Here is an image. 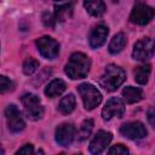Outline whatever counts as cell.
Listing matches in <instances>:
<instances>
[{"mask_svg":"<svg viewBox=\"0 0 155 155\" xmlns=\"http://www.w3.org/2000/svg\"><path fill=\"white\" fill-rule=\"evenodd\" d=\"M90 68H91L90 58L81 52H75L70 56L68 63L65 64L64 71L70 79L78 80L86 78L90 71Z\"/></svg>","mask_w":155,"mask_h":155,"instance_id":"1","label":"cell"},{"mask_svg":"<svg viewBox=\"0 0 155 155\" xmlns=\"http://www.w3.org/2000/svg\"><path fill=\"white\" fill-rule=\"evenodd\" d=\"M125 80H126L125 70L115 64H109L107 65L103 75L101 76L99 84L108 92H113L116 91L117 87H120Z\"/></svg>","mask_w":155,"mask_h":155,"instance_id":"2","label":"cell"},{"mask_svg":"<svg viewBox=\"0 0 155 155\" xmlns=\"http://www.w3.org/2000/svg\"><path fill=\"white\" fill-rule=\"evenodd\" d=\"M78 92L82 99L86 110H93L102 102V93L91 84H81L78 86Z\"/></svg>","mask_w":155,"mask_h":155,"instance_id":"3","label":"cell"},{"mask_svg":"<svg viewBox=\"0 0 155 155\" xmlns=\"http://www.w3.org/2000/svg\"><path fill=\"white\" fill-rule=\"evenodd\" d=\"M21 102L24 107V111L28 119L33 121H38L44 116V108L40 104V99L36 94L25 93L21 98Z\"/></svg>","mask_w":155,"mask_h":155,"instance_id":"4","label":"cell"},{"mask_svg":"<svg viewBox=\"0 0 155 155\" xmlns=\"http://www.w3.org/2000/svg\"><path fill=\"white\" fill-rule=\"evenodd\" d=\"M5 117L7 121V127L12 133L21 132L25 127V121L22 116V113L15 104H10L5 110Z\"/></svg>","mask_w":155,"mask_h":155,"instance_id":"5","label":"cell"},{"mask_svg":"<svg viewBox=\"0 0 155 155\" xmlns=\"http://www.w3.org/2000/svg\"><path fill=\"white\" fill-rule=\"evenodd\" d=\"M35 44L40 54L46 59H54L59 53V44L51 36H41Z\"/></svg>","mask_w":155,"mask_h":155,"instance_id":"6","label":"cell"},{"mask_svg":"<svg viewBox=\"0 0 155 155\" xmlns=\"http://www.w3.org/2000/svg\"><path fill=\"white\" fill-rule=\"evenodd\" d=\"M154 54V41L150 38H144L138 40L134 46H133V51H132V57L137 61H142L145 62L148 59H150Z\"/></svg>","mask_w":155,"mask_h":155,"instance_id":"7","label":"cell"},{"mask_svg":"<svg viewBox=\"0 0 155 155\" xmlns=\"http://www.w3.org/2000/svg\"><path fill=\"white\" fill-rule=\"evenodd\" d=\"M125 114V104L117 97H111L107 101L103 110H102V119L104 121H109L113 117H122Z\"/></svg>","mask_w":155,"mask_h":155,"instance_id":"8","label":"cell"},{"mask_svg":"<svg viewBox=\"0 0 155 155\" xmlns=\"http://www.w3.org/2000/svg\"><path fill=\"white\" fill-rule=\"evenodd\" d=\"M153 18H154V10L145 4H137L130 15V21L138 25H145Z\"/></svg>","mask_w":155,"mask_h":155,"instance_id":"9","label":"cell"},{"mask_svg":"<svg viewBox=\"0 0 155 155\" xmlns=\"http://www.w3.org/2000/svg\"><path fill=\"white\" fill-rule=\"evenodd\" d=\"M76 136V128L73 124L63 122L56 128L54 138L56 142L62 147H68L73 143L74 138Z\"/></svg>","mask_w":155,"mask_h":155,"instance_id":"10","label":"cell"},{"mask_svg":"<svg viewBox=\"0 0 155 155\" xmlns=\"http://www.w3.org/2000/svg\"><path fill=\"white\" fill-rule=\"evenodd\" d=\"M120 133L128 139H142L147 137L148 131L145 126L139 121H132L124 124L120 127Z\"/></svg>","mask_w":155,"mask_h":155,"instance_id":"11","label":"cell"},{"mask_svg":"<svg viewBox=\"0 0 155 155\" xmlns=\"http://www.w3.org/2000/svg\"><path fill=\"white\" fill-rule=\"evenodd\" d=\"M113 139V134L108 131H104V130H101L96 133V136L92 138L91 143H90V153L91 154H94V155H98L101 154L102 151H104V149L109 145V143L111 142Z\"/></svg>","mask_w":155,"mask_h":155,"instance_id":"12","label":"cell"},{"mask_svg":"<svg viewBox=\"0 0 155 155\" xmlns=\"http://www.w3.org/2000/svg\"><path fill=\"white\" fill-rule=\"evenodd\" d=\"M109 34V29L105 24H97L90 33V38H88V42H90V46L92 48H98L101 47L105 40H107V36Z\"/></svg>","mask_w":155,"mask_h":155,"instance_id":"13","label":"cell"},{"mask_svg":"<svg viewBox=\"0 0 155 155\" xmlns=\"http://www.w3.org/2000/svg\"><path fill=\"white\" fill-rule=\"evenodd\" d=\"M84 6L86 11L93 17H101L105 12V4L104 0H85Z\"/></svg>","mask_w":155,"mask_h":155,"instance_id":"14","label":"cell"},{"mask_svg":"<svg viewBox=\"0 0 155 155\" xmlns=\"http://www.w3.org/2000/svg\"><path fill=\"white\" fill-rule=\"evenodd\" d=\"M65 82L61 79H54L52 80L46 87H45V94L48 98H54L61 96L64 91H65Z\"/></svg>","mask_w":155,"mask_h":155,"instance_id":"15","label":"cell"},{"mask_svg":"<svg viewBox=\"0 0 155 155\" xmlns=\"http://www.w3.org/2000/svg\"><path fill=\"white\" fill-rule=\"evenodd\" d=\"M122 97L124 101L127 104H133L137 103L139 101H142L143 98V92L140 88L138 87H133V86H127L122 90Z\"/></svg>","mask_w":155,"mask_h":155,"instance_id":"16","label":"cell"},{"mask_svg":"<svg viewBox=\"0 0 155 155\" xmlns=\"http://www.w3.org/2000/svg\"><path fill=\"white\" fill-rule=\"evenodd\" d=\"M127 44V40H126V36L122 34V33H119L116 35H114V38L111 39L109 46H108V50L111 54H116L119 52H121L124 50V47L126 46Z\"/></svg>","mask_w":155,"mask_h":155,"instance_id":"17","label":"cell"},{"mask_svg":"<svg viewBox=\"0 0 155 155\" xmlns=\"http://www.w3.org/2000/svg\"><path fill=\"white\" fill-rule=\"evenodd\" d=\"M151 73V67L150 64H143L139 65L134 69V80L136 82H138L139 85H145L149 80Z\"/></svg>","mask_w":155,"mask_h":155,"instance_id":"18","label":"cell"},{"mask_svg":"<svg viewBox=\"0 0 155 155\" xmlns=\"http://www.w3.org/2000/svg\"><path fill=\"white\" fill-rule=\"evenodd\" d=\"M74 109H75V97L73 93H69L61 99L58 104V110L62 114L67 115V114H70Z\"/></svg>","mask_w":155,"mask_h":155,"instance_id":"19","label":"cell"},{"mask_svg":"<svg viewBox=\"0 0 155 155\" xmlns=\"http://www.w3.org/2000/svg\"><path fill=\"white\" fill-rule=\"evenodd\" d=\"M73 12V6L70 4L68 5H62V6H58L56 7V21H64L67 19Z\"/></svg>","mask_w":155,"mask_h":155,"instance_id":"20","label":"cell"},{"mask_svg":"<svg viewBox=\"0 0 155 155\" xmlns=\"http://www.w3.org/2000/svg\"><path fill=\"white\" fill-rule=\"evenodd\" d=\"M39 68V62L35 59V58H27L23 63V73L25 75H31L34 71H36Z\"/></svg>","mask_w":155,"mask_h":155,"instance_id":"21","label":"cell"},{"mask_svg":"<svg viewBox=\"0 0 155 155\" xmlns=\"http://www.w3.org/2000/svg\"><path fill=\"white\" fill-rule=\"evenodd\" d=\"M93 130V121L91 119H87L82 122L81 125V128H80V139L81 140H85L90 137L91 132Z\"/></svg>","mask_w":155,"mask_h":155,"instance_id":"22","label":"cell"},{"mask_svg":"<svg viewBox=\"0 0 155 155\" xmlns=\"http://www.w3.org/2000/svg\"><path fill=\"white\" fill-rule=\"evenodd\" d=\"M12 81L5 76V75H0V93H4V92H7L8 90L12 88Z\"/></svg>","mask_w":155,"mask_h":155,"instance_id":"23","label":"cell"},{"mask_svg":"<svg viewBox=\"0 0 155 155\" xmlns=\"http://www.w3.org/2000/svg\"><path fill=\"white\" fill-rule=\"evenodd\" d=\"M108 153L109 154H116V155H126V154H128V149L122 144H116V145L111 147L108 150Z\"/></svg>","mask_w":155,"mask_h":155,"instance_id":"24","label":"cell"},{"mask_svg":"<svg viewBox=\"0 0 155 155\" xmlns=\"http://www.w3.org/2000/svg\"><path fill=\"white\" fill-rule=\"evenodd\" d=\"M54 21H56V18H54L51 13L45 12V13L42 15V22H44V24H45L46 27H53Z\"/></svg>","mask_w":155,"mask_h":155,"instance_id":"25","label":"cell"},{"mask_svg":"<svg viewBox=\"0 0 155 155\" xmlns=\"http://www.w3.org/2000/svg\"><path fill=\"white\" fill-rule=\"evenodd\" d=\"M33 153H34V148H33L31 144H24L22 148H19L17 150V154H27V155H29V154H33Z\"/></svg>","mask_w":155,"mask_h":155,"instance_id":"26","label":"cell"},{"mask_svg":"<svg viewBox=\"0 0 155 155\" xmlns=\"http://www.w3.org/2000/svg\"><path fill=\"white\" fill-rule=\"evenodd\" d=\"M148 120H149V122H150L151 126L155 125V120H154V108H153V107L149 108V110H148Z\"/></svg>","mask_w":155,"mask_h":155,"instance_id":"27","label":"cell"},{"mask_svg":"<svg viewBox=\"0 0 155 155\" xmlns=\"http://www.w3.org/2000/svg\"><path fill=\"white\" fill-rule=\"evenodd\" d=\"M4 153H5V151H4V149L0 147V154H4Z\"/></svg>","mask_w":155,"mask_h":155,"instance_id":"28","label":"cell"},{"mask_svg":"<svg viewBox=\"0 0 155 155\" xmlns=\"http://www.w3.org/2000/svg\"><path fill=\"white\" fill-rule=\"evenodd\" d=\"M54 1H63V0H54Z\"/></svg>","mask_w":155,"mask_h":155,"instance_id":"29","label":"cell"}]
</instances>
